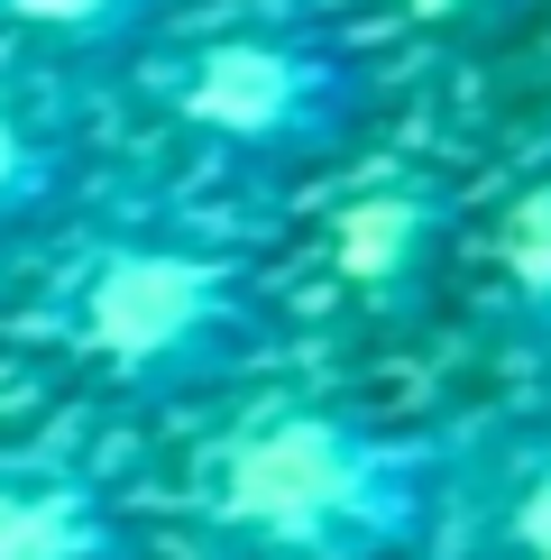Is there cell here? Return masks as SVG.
<instances>
[{
	"label": "cell",
	"instance_id": "1",
	"mask_svg": "<svg viewBox=\"0 0 551 560\" xmlns=\"http://www.w3.org/2000/svg\"><path fill=\"white\" fill-rule=\"evenodd\" d=\"M442 451L413 432L294 405L248 423L212 469V515L276 560H396L432 533Z\"/></svg>",
	"mask_w": 551,
	"mask_h": 560
},
{
	"label": "cell",
	"instance_id": "2",
	"mask_svg": "<svg viewBox=\"0 0 551 560\" xmlns=\"http://www.w3.org/2000/svg\"><path fill=\"white\" fill-rule=\"evenodd\" d=\"M74 340L138 395H175L202 377H230L267 340L258 276L221 248L129 240L102 248L74 285Z\"/></svg>",
	"mask_w": 551,
	"mask_h": 560
},
{
	"label": "cell",
	"instance_id": "3",
	"mask_svg": "<svg viewBox=\"0 0 551 560\" xmlns=\"http://www.w3.org/2000/svg\"><path fill=\"white\" fill-rule=\"evenodd\" d=\"M166 102L184 129L221 138L239 156H321L359 120V65L321 37L239 28L212 37L166 74Z\"/></svg>",
	"mask_w": 551,
	"mask_h": 560
},
{
	"label": "cell",
	"instance_id": "4",
	"mask_svg": "<svg viewBox=\"0 0 551 560\" xmlns=\"http://www.w3.org/2000/svg\"><path fill=\"white\" fill-rule=\"evenodd\" d=\"M442 240H450V202L432 184H377L331 221V267L367 303H413L442 267Z\"/></svg>",
	"mask_w": 551,
	"mask_h": 560
},
{
	"label": "cell",
	"instance_id": "5",
	"mask_svg": "<svg viewBox=\"0 0 551 560\" xmlns=\"http://www.w3.org/2000/svg\"><path fill=\"white\" fill-rule=\"evenodd\" d=\"M0 560H129V524L74 478L0 487Z\"/></svg>",
	"mask_w": 551,
	"mask_h": 560
},
{
	"label": "cell",
	"instance_id": "6",
	"mask_svg": "<svg viewBox=\"0 0 551 560\" xmlns=\"http://www.w3.org/2000/svg\"><path fill=\"white\" fill-rule=\"evenodd\" d=\"M65 175H74V148H65L56 110L0 74V221L46 212V202L65 194Z\"/></svg>",
	"mask_w": 551,
	"mask_h": 560
},
{
	"label": "cell",
	"instance_id": "7",
	"mask_svg": "<svg viewBox=\"0 0 551 560\" xmlns=\"http://www.w3.org/2000/svg\"><path fill=\"white\" fill-rule=\"evenodd\" d=\"M496 258H505V294L524 303V322L551 331V175L524 184L496 221Z\"/></svg>",
	"mask_w": 551,
	"mask_h": 560
},
{
	"label": "cell",
	"instance_id": "8",
	"mask_svg": "<svg viewBox=\"0 0 551 560\" xmlns=\"http://www.w3.org/2000/svg\"><path fill=\"white\" fill-rule=\"evenodd\" d=\"M19 28L56 37V46H120L138 28H156L166 19V0H10Z\"/></svg>",
	"mask_w": 551,
	"mask_h": 560
},
{
	"label": "cell",
	"instance_id": "9",
	"mask_svg": "<svg viewBox=\"0 0 551 560\" xmlns=\"http://www.w3.org/2000/svg\"><path fill=\"white\" fill-rule=\"evenodd\" d=\"M515 551L524 560H551V441H542L534 478H524V497H515Z\"/></svg>",
	"mask_w": 551,
	"mask_h": 560
},
{
	"label": "cell",
	"instance_id": "10",
	"mask_svg": "<svg viewBox=\"0 0 551 560\" xmlns=\"http://www.w3.org/2000/svg\"><path fill=\"white\" fill-rule=\"evenodd\" d=\"M423 28H496L505 10H524V0H405Z\"/></svg>",
	"mask_w": 551,
	"mask_h": 560
}]
</instances>
